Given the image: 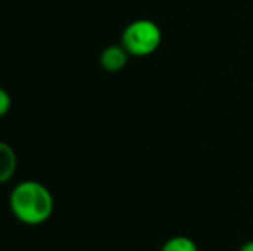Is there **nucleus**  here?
I'll list each match as a JSON object with an SVG mask.
<instances>
[{"label": "nucleus", "instance_id": "obj_1", "mask_svg": "<svg viewBox=\"0 0 253 251\" xmlns=\"http://www.w3.org/2000/svg\"><path fill=\"white\" fill-rule=\"evenodd\" d=\"M9 208L24 225H42L52 217L55 200L52 191L33 179L17 182L9 194Z\"/></svg>", "mask_w": 253, "mask_h": 251}, {"label": "nucleus", "instance_id": "obj_2", "mask_svg": "<svg viewBox=\"0 0 253 251\" xmlns=\"http://www.w3.org/2000/svg\"><path fill=\"white\" fill-rule=\"evenodd\" d=\"M162 43V31L150 19H136L124 28L121 45L131 57H148L155 54Z\"/></svg>", "mask_w": 253, "mask_h": 251}, {"label": "nucleus", "instance_id": "obj_3", "mask_svg": "<svg viewBox=\"0 0 253 251\" xmlns=\"http://www.w3.org/2000/svg\"><path fill=\"white\" fill-rule=\"evenodd\" d=\"M131 55L123 45H109L102 50L100 54V66L107 72H119L127 66Z\"/></svg>", "mask_w": 253, "mask_h": 251}, {"label": "nucleus", "instance_id": "obj_4", "mask_svg": "<svg viewBox=\"0 0 253 251\" xmlns=\"http://www.w3.org/2000/svg\"><path fill=\"white\" fill-rule=\"evenodd\" d=\"M17 171L16 150L5 141H0V184H5Z\"/></svg>", "mask_w": 253, "mask_h": 251}, {"label": "nucleus", "instance_id": "obj_5", "mask_svg": "<svg viewBox=\"0 0 253 251\" xmlns=\"http://www.w3.org/2000/svg\"><path fill=\"white\" fill-rule=\"evenodd\" d=\"M160 251H200V248L188 236H172L160 246Z\"/></svg>", "mask_w": 253, "mask_h": 251}, {"label": "nucleus", "instance_id": "obj_6", "mask_svg": "<svg viewBox=\"0 0 253 251\" xmlns=\"http://www.w3.org/2000/svg\"><path fill=\"white\" fill-rule=\"evenodd\" d=\"M10 107H12V97L5 88L0 86V119L9 114Z\"/></svg>", "mask_w": 253, "mask_h": 251}, {"label": "nucleus", "instance_id": "obj_7", "mask_svg": "<svg viewBox=\"0 0 253 251\" xmlns=\"http://www.w3.org/2000/svg\"><path fill=\"white\" fill-rule=\"evenodd\" d=\"M238 251H253V239H250V241H247V243H243Z\"/></svg>", "mask_w": 253, "mask_h": 251}]
</instances>
